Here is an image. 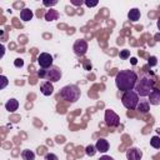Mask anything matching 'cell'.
I'll list each match as a JSON object with an SVG mask.
<instances>
[{"label":"cell","instance_id":"obj_1","mask_svg":"<svg viewBox=\"0 0 160 160\" xmlns=\"http://www.w3.org/2000/svg\"><path fill=\"white\" fill-rule=\"evenodd\" d=\"M138 81V75L132 70H121L115 76V85L120 91L134 90Z\"/></svg>","mask_w":160,"mask_h":160},{"label":"cell","instance_id":"obj_2","mask_svg":"<svg viewBox=\"0 0 160 160\" xmlns=\"http://www.w3.org/2000/svg\"><path fill=\"white\" fill-rule=\"evenodd\" d=\"M152 89H154V80L146 76H141L140 79L138 78V81L134 86V91L138 94V96H141V98L149 96Z\"/></svg>","mask_w":160,"mask_h":160},{"label":"cell","instance_id":"obj_3","mask_svg":"<svg viewBox=\"0 0 160 160\" xmlns=\"http://www.w3.org/2000/svg\"><path fill=\"white\" fill-rule=\"evenodd\" d=\"M80 95H81L80 89L76 85H72V84L66 85L60 90V98L65 101H69V102L78 101L80 99Z\"/></svg>","mask_w":160,"mask_h":160},{"label":"cell","instance_id":"obj_4","mask_svg":"<svg viewBox=\"0 0 160 160\" xmlns=\"http://www.w3.org/2000/svg\"><path fill=\"white\" fill-rule=\"evenodd\" d=\"M38 76L40 79H45L50 82H56L61 78V70H60V68H58L55 65H51L48 69H40L38 71Z\"/></svg>","mask_w":160,"mask_h":160},{"label":"cell","instance_id":"obj_5","mask_svg":"<svg viewBox=\"0 0 160 160\" xmlns=\"http://www.w3.org/2000/svg\"><path fill=\"white\" fill-rule=\"evenodd\" d=\"M121 102L126 109L134 110V109H136V105L139 102V96L134 90L124 91V94L121 96Z\"/></svg>","mask_w":160,"mask_h":160},{"label":"cell","instance_id":"obj_6","mask_svg":"<svg viewBox=\"0 0 160 160\" xmlns=\"http://www.w3.org/2000/svg\"><path fill=\"white\" fill-rule=\"evenodd\" d=\"M105 124L108 126H110V128H118L120 125V118H119V115L115 111L108 109L105 111Z\"/></svg>","mask_w":160,"mask_h":160},{"label":"cell","instance_id":"obj_7","mask_svg":"<svg viewBox=\"0 0 160 160\" xmlns=\"http://www.w3.org/2000/svg\"><path fill=\"white\" fill-rule=\"evenodd\" d=\"M72 50L75 52V55L78 56H84L88 51V42L84 40V39H79L74 42V46H72Z\"/></svg>","mask_w":160,"mask_h":160},{"label":"cell","instance_id":"obj_8","mask_svg":"<svg viewBox=\"0 0 160 160\" xmlns=\"http://www.w3.org/2000/svg\"><path fill=\"white\" fill-rule=\"evenodd\" d=\"M52 61H54L52 56H51L50 54H48V52H41V54L38 56V64L40 65L41 69H48V68H50V66L52 65Z\"/></svg>","mask_w":160,"mask_h":160},{"label":"cell","instance_id":"obj_9","mask_svg":"<svg viewBox=\"0 0 160 160\" xmlns=\"http://www.w3.org/2000/svg\"><path fill=\"white\" fill-rule=\"evenodd\" d=\"M141 158H142V152L138 148H130L129 150H126L128 160H141Z\"/></svg>","mask_w":160,"mask_h":160},{"label":"cell","instance_id":"obj_10","mask_svg":"<svg viewBox=\"0 0 160 160\" xmlns=\"http://www.w3.org/2000/svg\"><path fill=\"white\" fill-rule=\"evenodd\" d=\"M94 146H95L96 151H99V152H106L109 150V141L106 139H104V138H100L99 140H96V144Z\"/></svg>","mask_w":160,"mask_h":160},{"label":"cell","instance_id":"obj_11","mask_svg":"<svg viewBox=\"0 0 160 160\" xmlns=\"http://www.w3.org/2000/svg\"><path fill=\"white\" fill-rule=\"evenodd\" d=\"M40 91H41L42 95L50 96V95L54 92V85H52V82H50V81H44V82L40 85Z\"/></svg>","mask_w":160,"mask_h":160},{"label":"cell","instance_id":"obj_12","mask_svg":"<svg viewBox=\"0 0 160 160\" xmlns=\"http://www.w3.org/2000/svg\"><path fill=\"white\" fill-rule=\"evenodd\" d=\"M149 98H150V104H152V105H159V104H160V90L156 89V88H154L152 91L150 92Z\"/></svg>","mask_w":160,"mask_h":160},{"label":"cell","instance_id":"obj_13","mask_svg":"<svg viewBox=\"0 0 160 160\" xmlns=\"http://www.w3.org/2000/svg\"><path fill=\"white\" fill-rule=\"evenodd\" d=\"M136 110L138 111H140V112H142V114H146V112H149V110H150V104H149V101L148 100H139V102H138V105H136Z\"/></svg>","mask_w":160,"mask_h":160},{"label":"cell","instance_id":"obj_14","mask_svg":"<svg viewBox=\"0 0 160 160\" xmlns=\"http://www.w3.org/2000/svg\"><path fill=\"white\" fill-rule=\"evenodd\" d=\"M18 108H19V101H18L16 99H10V100H8L6 104H5V109H6L9 112H14L15 110H18Z\"/></svg>","mask_w":160,"mask_h":160},{"label":"cell","instance_id":"obj_15","mask_svg":"<svg viewBox=\"0 0 160 160\" xmlns=\"http://www.w3.org/2000/svg\"><path fill=\"white\" fill-rule=\"evenodd\" d=\"M140 16H141L140 10H139V9H136V8L130 9V10H129V12H128V19H129L130 21H138V20L140 19Z\"/></svg>","mask_w":160,"mask_h":160},{"label":"cell","instance_id":"obj_16","mask_svg":"<svg viewBox=\"0 0 160 160\" xmlns=\"http://www.w3.org/2000/svg\"><path fill=\"white\" fill-rule=\"evenodd\" d=\"M32 16H34L32 11H31L30 9H28V8H24V9L20 11V19H21L22 21H30V20L32 19Z\"/></svg>","mask_w":160,"mask_h":160},{"label":"cell","instance_id":"obj_17","mask_svg":"<svg viewBox=\"0 0 160 160\" xmlns=\"http://www.w3.org/2000/svg\"><path fill=\"white\" fill-rule=\"evenodd\" d=\"M21 158H22V160H35V152L29 149H25L21 152Z\"/></svg>","mask_w":160,"mask_h":160},{"label":"cell","instance_id":"obj_18","mask_svg":"<svg viewBox=\"0 0 160 160\" xmlns=\"http://www.w3.org/2000/svg\"><path fill=\"white\" fill-rule=\"evenodd\" d=\"M58 16H59L58 11H56V10L50 9V10L45 14V20H48V21H52V20H56V19H58Z\"/></svg>","mask_w":160,"mask_h":160},{"label":"cell","instance_id":"obj_19","mask_svg":"<svg viewBox=\"0 0 160 160\" xmlns=\"http://www.w3.org/2000/svg\"><path fill=\"white\" fill-rule=\"evenodd\" d=\"M150 145L154 148V149H160V138L158 135L152 136L151 140H150Z\"/></svg>","mask_w":160,"mask_h":160},{"label":"cell","instance_id":"obj_20","mask_svg":"<svg viewBox=\"0 0 160 160\" xmlns=\"http://www.w3.org/2000/svg\"><path fill=\"white\" fill-rule=\"evenodd\" d=\"M96 152H98V151H96V149H95L94 145H88V146L85 148V154H86L88 156H94Z\"/></svg>","mask_w":160,"mask_h":160},{"label":"cell","instance_id":"obj_21","mask_svg":"<svg viewBox=\"0 0 160 160\" xmlns=\"http://www.w3.org/2000/svg\"><path fill=\"white\" fill-rule=\"evenodd\" d=\"M8 84H9L8 78H6V76H4V75H0V90L5 89V88L8 86Z\"/></svg>","mask_w":160,"mask_h":160},{"label":"cell","instance_id":"obj_22","mask_svg":"<svg viewBox=\"0 0 160 160\" xmlns=\"http://www.w3.org/2000/svg\"><path fill=\"white\" fill-rule=\"evenodd\" d=\"M119 56H120V59H121V60H125V59H128V58L130 56V50H128V49L120 50V52H119Z\"/></svg>","mask_w":160,"mask_h":160},{"label":"cell","instance_id":"obj_23","mask_svg":"<svg viewBox=\"0 0 160 160\" xmlns=\"http://www.w3.org/2000/svg\"><path fill=\"white\" fill-rule=\"evenodd\" d=\"M44 159H45V160H59V158H58L55 154H52V152H48V154H45Z\"/></svg>","mask_w":160,"mask_h":160},{"label":"cell","instance_id":"obj_24","mask_svg":"<svg viewBox=\"0 0 160 160\" xmlns=\"http://www.w3.org/2000/svg\"><path fill=\"white\" fill-rule=\"evenodd\" d=\"M84 2H85V5H86L88 8H94V6H96V5L99 4L98 1H90V0H85Z\"/></svg>","mask_w":160,"mask_h":160},{"label":"cell","instance_id":"obj_25","mask_svg":"<svg viewBox=\"0 0 160 160\" xmlns=\"http://www.w3.org/2000/svg\"><path fill=\"white\" fill-rule=\"evenodd\" d=\"M14 65H15L16 68H22V65H24V60H22V59H16V60L14 61Z\"/></svg>","mask_w":160,"mask_h":160},{"label":"cell","instance_id":"obj_26","mask_svg":"<svg viewBox=\"0 0 160 160\" xmlns=\"http://www.w3.org/2000/svg\"><path fill=\"white\" fill-rule=\"evenodd\" d=\"M42 4H44L45 6H54V5L58 4V1H56V0H55V1H46V0H45V1H42Z\"/></svg>","mask_w":160,"mask_h":160},{"label":"cell","instance_id":"obj_27","mask_svg":"<svg viewBox=\"0 0 160 160\" xmlns=\"http://www.w3.org/2000/svg\"><path fill=\"white\" fill-rule=\"evenodd\" d=\"M5 55V46L2 44H0V59Z\"/></svg>","mask_w":160,"mask_h":160},{"label":"cell","instance_id":"obj_28","mask_svg":"<svg viewBox=\"0 0 160 160\" xmlns=\"http://www.w3.org/2000/svg\"><path fill=\"white\" fill-rule=\"evenodd\" d=\"M99 160H114L111 156H108V155H104V156H101Z\"/></svg>","mask_w":160,"mask_h":160},{"label":"cell","instance_id":"obj_29","mask_svg":"<svg viewBox=\"0 0 160 160\" xmlns=\"http://www.w3.org/2000/svg\"><path fill=\"white\" fill-rule=\"evenodd\" d=\"M71 2H72L74 5H81V4H82L81 0H80V1H78V0H71Z\"/></svg>","mask_w":160,"mask_h":160},{"label":"cell","instance_id":"obj_30","mask_svg":"<svg viewBox=\"0 0 160 160\" xmlns=\"http://www.w3.org/2000/svg\"><path fill=\"white\" fill-rule=\"evenodd\" d=\"M130 60H131V64H134V65L136 64V59H135V58H131Z\"/></svg>","mask_w":160,"mask_h":160}]
</instances>
